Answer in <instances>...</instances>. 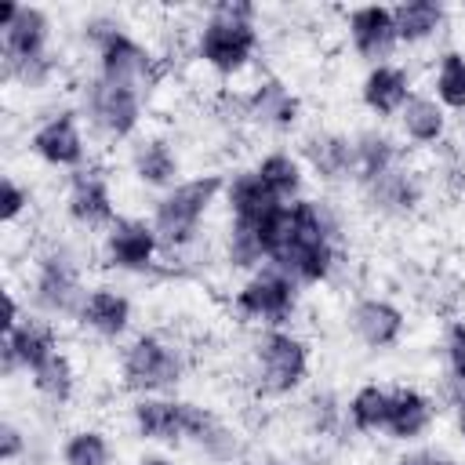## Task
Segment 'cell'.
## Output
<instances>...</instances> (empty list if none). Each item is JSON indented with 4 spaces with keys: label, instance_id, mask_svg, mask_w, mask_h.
Here are the masks:
<instances>
[{
    "label": "cell",
    "instance_id": "obj_25",
    "mask_svg": "<svg viewBox=\"0 0 465 465\" xmlns=\"http://www.w3.org/2000/svg\"><path fill=\"white\" fill-rule=\"evenodd\" d=\"M131 167H134L138 182H145V185H171L174 174H178V156L171 153L167 142H160V138H145V142L134 145V153H131Z\"/></svg>",
    "mask_w": 465,
    "mask_h": 465
},
{
    "label": "cell",
    "instance_id": "obj_22",
    "mask_svg": "<svg viewBox=\"0 0 465 465\" xmlns=\"http://www.w3.org/2000/svg\"><path fill=\"white\" fill-rule=\"evenodd\" d=\"M302 153L305 160L312 163V171L327 182H338V178H349L352 174V142L341 138V134H327V131H316L302 142Z\"/></svg>",
    "mask_w": 465,
    "mask_h": 465
},
{
    "label": "cell",
    "instance_id": "obj_13",
    "mask_svg": "<svg viewBox=\"0 0 465 465\" xmlns=\"http://www.w3.org/2000/svg\"><path fill=\"white\" fill-rule=\"evenodd\" d=\"M4 36V69L11 65H25L36 58H47V36H51V22L40 7L22 4L18 18L0 33Z\"/></svg>",
    "mask_w": 465,
    "mask_h": 465
},
{
    "label": "cell",
    "instance_id": "obj_10",
    "mask_svg": "<svg viewBox=\"0 0 465 465\" xmlns=\"http://www.w3.org/2000/svg\"><path fill=\"white\" fill-rule=\"evenodd\" d=\"M160 251V236L142 218H116L105 229V262L124 272H145Z\"/></svg>",
    "mask_w": 465,
    "mask_h": 465
},
{
    "label": "cell",
    "instance_id": "obj_11",
    "mask_svg": "<svg viewBox=\"0 0 465 465\" xmlns=\"http://www.w3.org/2000/svg\"><path fill=\"white\" fill-rule=\"evenodd\" d=\"M58 352V334H54V323L51 320H40V316H25L15 331L4 334V374L11 378L18 367L25 371H36L47 356Z\"/></svg>",
    "mask_w": 465,
    "mask_h": 465
},
{
    "label": "cell",
    "instance_id": "obj_4",
    "mask_svg": "<svg viewBox=\"0 0 465 465\" xmlns=\"http://www.w3.org/2000/svg\"><path fill=\"white\" fill-rule=\"evenodd\" d=\"M254 385L262 396H283L291 389H298L309 374V349L302 338L287 334V331H265L254 341Z\"/></svg>",
    "mask_w": 465,
    "mask_h": 465
},
{
    "label": "cell",
    "instance_id": "obj_12",
    "mask_svg": "<svg viewBox=\"0 0 465 465\" xmlns=\"http://www.w3.org/2000/svg\"><path fill=\"white\" fill-rule=\"evenodd\" d=\"M349 36L360 58L385 65V58L396 51L400 36H396V22H392V7H356L349 11Z\"/></svg>",
    "mask_w": 465,
    "mask_h": 465
},
{
    "label": "cell",
    "instance_id": "obj_15",
    "mask_svg": "<svg viewBox=\"0 0 465 465\" xmlns=\"http://www.w3.org/2000/svg\"><path fill=\"white\" fill-rule=\"evenodd\" d=\"M33 153L51 167H80L84 163V134L73 113H58L33 131Z\"/></svg>",
    "mask_w": 465,
    "mask_h": 465
},
{
    "label": "cell",
    "instance_id": "obj_31",
    "mask_svg": "<svg viewBox=\"0 0 465 465\" xmlns=\"http://www.w3.org/2000/svg\"><path fill=\"white\" fill-rule=\"evenodd\" d=\"M113 450L98 429H80L62 447V465H109Z\"/></svg>",
    "mask_w": 465,
    "mask_h": 465
},
{
    "label": "cell",
    "instance_id": "obj_9",
    "mask_svg": "<svg viewBox=\"0 0 465 465\" xmlns=\"http://www.w3.org/2000/svg\"><path fill=\"white\" fill-rule=\"evenodd\" d=\"M87 109H91V120L109 138H127L142 120V91L94 76L87 87Z\"/></svg>",
    "mask_w": 465,
    "mask_h": 465
},
{
    "label": "cell",
    "instance_id": "obj_26",
    "mask_svg": "<svg viewBox=\"0 0 465 465\" xmlns=\"http://www.w3.org/2000/svg\"><path fill=\"white\" fill-rule=\"evenodd\" d=\"M367 193H371L374 207H381L389 214H403V211H411L418 203V182H414L411 171H400V167H392L381 178L367 182Z\"/></svg>",
    "mask_w": 465,
    "mask_h": 465
},
{
    "label": "cell",
    "instance_id": "obj_36",
    "mask_svg": "<svg viewBox=\"0 0 465 465\" xmlns=\"http://www.w3.org/2000/svg\"><path fill=\"white\" fill-rule=\"evenodd\" d=\"M396 465H450V458H443L436 450H414V454H403Z\"/></svg>",
    "mask_w": 465,
    "mask_h": 465
},
{
    "label": "cell",
    "instance_id": "obj_16",
    "mask_svg": "<svg viewBox=\"0 0 465 465\" xmlns=\"http://www.w3.org/2000/svg\"><path fill=\"white\" fill-rule=\"evenodd\" d=\"M356 338L367 345V349H389L400 341L403 334V312L392 305V302H381V298H363L356 302L352 316H349Z\"/></svg>",
    "mask_w": 465,
    "mask_h": 465
},
{
    "label": "cell",
    "instance_id": "obj_2",
    "mask_svg": "<svg viewBox=\"0 0 465 465\" xmlns=\"http://www.w3.org/2000/svg\"><path fill=\"white\" fill-rule=\"evenodd\" d=\"M258 47V29H254V7L243 0H225L211 7V18L200 29L196 54L214 69V73H240Z\"/></svg>",
    "mask_w": 465,
    "mask_h": 465
},
{
    "label": "cell",
    "instance_id": "obj_19",
    "mask_svg": "<svg viewBox=\"0 0 465 465\" xmlns=\"http://www.w3.org/2000/svg\"><path fill=\"white\" fill-rule=\"evenodd\" d=\"M243 113L262 124V127H276V131H287L294 120H298V98L280 84V80H265L258 84L247 98H243Z\"/></svg>",
    "mask_w": 465,
    "mask_h": 465
},
{
    "label": "cell",
    "instance_id": "obj_33",
    "mask_svg": "<svg viewBox=\"0 0 465 465\" xmlns=\"http://www.w3.org/2000/svg\"><path fill=\"white\" fill-rule=\"evenodd\" d=\"M25 207H29V193L7 174L4 185H0V222H4V225H15Z\"/></svg>",
    "mask_w": 465,
    "mask_h": 465
},
{
    "label": "cell",
    "instance_id": "obj_17",
    "mask_svg": "<svg viewBox=\"0 0 465 465\" xmlns=\"http://www.w3.org/2000/svg\"><path fill=\"white\" fill-rule=\"evenodd\" d=\"M225 189H229L232 222H240V225H247V229H254V232H258V225H262L276 207H283V200H276V196L262 185V178H258L254 171L236 174Z\"/></svg>",
    "mask_w": 465,
    "mask_h": 465
},
{
    "label": "cell",
    "instance_id": "obj_27",
    "mask_svg": "<svg viewBox=\"0 0 465 465\" xmlns=\"http://www.w3.org/2000/svg\"><path fill=\"white\" fill-rule=\"evenodd\" d=\"M400 124H403L407 138L411 142H421V145L440 142L443 138V127H447L443 109L432 98H421V94H411L407 98V105L400 109Z\"/></svg>",
    "mask_w": 465,
    "mask_h": 465
},
{
    "label": "cell",
    "instance_id": "obj_23",
    "mask_svg": "<svg viewBox=\"0 0 465 465\" xmlns=\"http://www.w3.org/2000/svg\"><path fill=\"white\" fill-rule=\"evenodd\" d=\"M392 167H396V145H392V138H385L378 131H363L360 138H352V174L363 185L374 182V178H381Z\"/></svg>",
    "mask_w": 465,
    "mask_h": 465
},
{
    "label": "cell",
    "instance_id": "obj_18",
    "mask_svg": "<svg viewBox=\"0 0 465 465\" xmlns=\"http://www.w3.org/2000/svg\"><path fill=\"white\" fill-rule=\"evenodd\" d=\"M360 94H363V105L371 109V113H378V116H396L403 105H407V98H411V80H407V73L400 69V65H374L367 76H363V87H360Z\"/></svg>",
    "mask_w": 465,
    "mask_h": 465
},
{
    "label": "cell",
    "instance_id": "obj_35",
    "mask_svg": "<svg viewBox=\"0 0 465 465\" xmlns=\"http://www.w3.org/2000/svg\"><path fill=\"white\" fill-rule=\"evenodd\" d=\"M18 454H22V432L11 421H4L0 425V461H15Z\"/></svg>",
    "mask_w": 465,
    "mask_h": 465
},
{
    "label": "cell",
    "instance_id": "obj_37",
    "mask_svg": "<svg viewBox=\"0 0 465 465\" xmlns=\"http://www.w3.org/2000/svg\"><path fill=\"white\" fill-rule=\"evenodd\" d=\"M458 429H461V436H465V400L458 403Z\"/></svg>",
    "mask_w": 465,
    "mask_h": 465
},
{
    "label": "cell",
    "instance_id": "obj_39",
    "mask_svg": "<svg viewBox=\"0 0 465 465\" xmlns=\"http://www.w3.org/2000/svg\"><path fill=\"white\" fill-rule=\"evenodd\" d=\"M450 465H465V461H450Z\"/></svg>",
    "mask_w": 465,
    "mask_h": 465
},
{
    "label": "cell",
    "instance_id": "obj_28",
    "mask_svg": "<svg viewBox=\"0 0 465 465\" xmlns=\"http://www.w3.org/2000/svg\"><path fill=\"white\" fill-rule=\"evenodd\" d=\"M254 174L262 178V185H265L276 200H283V203L298 200V189H302V167H298V160H294L291 153H269V156L254 167Z\"/></svg>",
    "mask_w": 465,
    "mask_h": 465
},
{
    "label": "cell",
    "instance_id": "obj_20",
    "mask_svg": "<svg viewBox=\"0 0 465 465\" xmlns=\"http://www.w3.org/2000/svg\"><path fill=\"white\" fill-rule=\"evenodd\" d=\"M80 323L91 327L94 334L102 338H120L131 323V302L120 294V291H109V287H98L84 298V309H80Z\"/></svg>",
    "mask_w": 465,
    "mask_h": 465
},
{
    "label": "cell",
    "instance_id": "obj_5",
    "mask_svg": "<svg viewBox=\"0 0 465 465\" xmlns=\"http://www.w3.org/2000/svg\"><path fill=\"white\" fill-rule=\"evenodd\" d=\"M94 33V47H98V76L109 84H127L138 87L156 80V58L134 40L127 36L120 25H91Z\"/></svg>",
    "mask_w": 465,
    "mask_h": 465
},
{
    "label": "cell",
    "instance_id": "obj_6",
    "mask_svg": "<svg viewBox=\"0 0 465 465\" xmlns=\"http://www.w3.org/2000/svg\"><path fill=\"white\" fill-rule=\"evenodd\" d=\"M124 371V385L134 392H163L174 389L182 378V356L174 345H167L156 334H142L124 349L120 360Z\"/></svg>",
    "mask_w": 465,
    "mask_h": 465
},
{
    "label": "cell",
    "instance_id": "obj_1",
    "mask_svg": "<svg viewBox=\"0 0 465 465\" xmlns=\"http://www.w3.org/2000/svg\"><path fill=\"white\" fill-rule=\"evenodd\" d=\"M258 240L265 262L287 272L294 283H323L338 265L334 218L316 200H291L276 207L258 225Z\"/></svg>",
    "mask_w": 465,
    "mask_h": 465
},
{
    "label": "cell",
    "instance_id": "obj_8",
    "mask_svg": "<svg viewBox=\"0 0 465 465\" xmlns=\"http://www.w3.org/2000/svg\"><path fill=\"white\" fill-rule=\"evenodd\" d=\"M298 283L280 269H258L240 291H236V312L262 323H283L294 312Z\"/></svg>",
    "mask_w": 465,
    "mask_h": 465
},
{
    "label": "cell",
    "instance_id": "obj_29",
    "mask_svg": "<svg viewBox=\"0 0 465 465\" xmlns=\"http://www.w3.org/2000/svg\"><path fill=\"white\" fill-rule=\"evenodd\" d=\"M29 374H33V389H36L44 400H51V403H69L73 385H76V371H73V363H69L65 352L47 356V360H44L36 371H29Z\"/></svg>",
    "mask_w": 465,
    "mask_h": 465
},
{
    "label": "cell",
    "instance_id": "obj_21",
    "mask_svg": "<svg viewBox=\"0 0 465 465\" xmlns=\"http://www.w3.org/2000/svg\"><path fill=\"white\" fill-rule=\"evenodd\" d=\"M432 421V403L418 389H392L389 392V414L385 432L392 440H418Z\"/></svg>",
    "mask_w": 465,
    "mask_h": 465
},
{
    "label": "cell",
    "instance_id": "obj_7",
    "mask_svg": "<svg viewBox=\"0 0 465 465\" xmlns=\"http://www.w3.org/2000/svg\"><path fill=\"white\" fill-rule=\"evenodd\" d=\"M33 298H36V305L44 312H58V316H76L80 320V309H84L87 291L80 287V269H76L73 254L51 251V254L40 258Z\"/></svg>",
    "mask_w": 465,
    "mask_h": 465
},
{
    "label": "cell",
    "instance_id": "obj_32",
    "mask_svg": "<svg viewBox=\"0 0 465 465\" xmlns=\"http://www.w3.org/2000/svg\"><path fill=\"white\" fill-rule=\"evenodd\" d=\"M436 94L450 109H465V54L447 51L436 69Z\"/></svg>",
    "mask_w": 465,
    "mask_h": 465
},
{
    "label": "cell",
    "instance_id": "obj_30",
    "mask_svg": "<svg viewBox=\"0 0 465 465\" xmlns=\"http://www.w3.org/2000/svg\"><path fill=\"white\" fill-rule=\"evenodd\" d=\"M385 414H389V389L363 385V389L352 392V400H349V421H352L360 432H378V429H385Z\"/></svg>",
    "mask_w": 465,
    "mask_h": 465
},
{
    "label": "cell",
    "instance_id": "obj_14",
    "mask_svg": "<svg viewBox=\"0 0 465 465\" xmlns=\"http://www.w3.org/2000/svg\"><path fill=\"white\" fill-rule=\"evenodd\" d=\"M65 211L76 225L84 229H98V225H113L116 214H113V193H109V182L102 171H76L73 174V185H69V200H65Z\"/></svg>",
    "mask_w": 465,
    "mask_h": 465
},
{
    "label": "cell",
    "instance_id": "obj_38",
    "mask_svg": "<svg viewBox=\"0 0 465 465\" xmlns=\"http://www.w3.org/2000/svg\"><path fill=\"white\" fill-rule=\"evenodd\" d=\"M138 465H171V461H167V458H142Z\"/></svg>",
    "mask_w": 465,
    "mask_h": 465
},
{
    "label": "cell",
    "instance_id": "obj_24",
    "mask_svg": "<svg viewBox=\"0 0 465 465\" xmlns=\"http://www.w3.org/2000/svg\"><path fill=\"white\" fill-rule=\"evenodd\" d=\"M392 22H396L400 44H421L443 25V7L432 0H407L392 7Z\"/></svg>",
    "mask_w": 465,
    "mask_h": 465
},
{
    "label": "cell",
    "instance_id": "obj_3",
    "mask_svg": "<svg viewBox=\"0 0 465 465\" xmlns=\"http://www.w3.org/2000/svg\"><path fill=\"white\" fill-rule=\"evenodd\" d=\"M222 189H225L222 174H200V178H189V182L174 185L156 203V214H153V229L160 236V251L189 247L196 240V232H200V222H203L207 207L214 203V196Z\"/></svg>",
    "mask_w": 465,
    "mask_h": 465
},
{
    "label": "cell",
    "instance_id": "obj_34",
    "mask_svg": "<svg viewBox=\"0 0 465 465\" xmlns=\"http://www.w3.org/2000/svg\"><path fill=\"white\" fill-rule=\"evenodd\" d=\"M447 363H450V374H454L458 381H465V327H454V331H450Z\"/></svg>",
    "mask_w": 465,
    "mask_h": 465
}]
</instances>
